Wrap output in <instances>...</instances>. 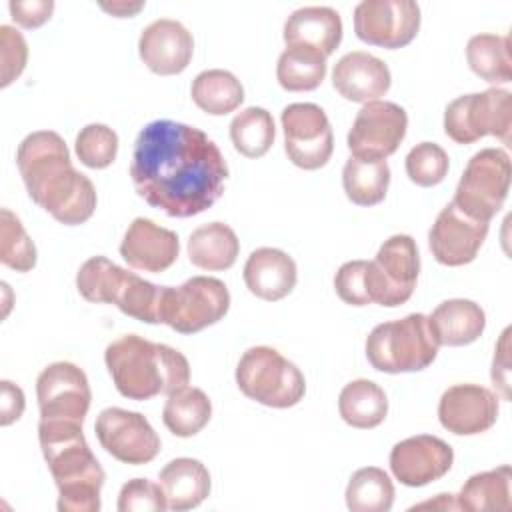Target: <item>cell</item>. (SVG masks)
Returning a JSON list of instances; mask_svg holds the SVG:
<instances>
[{
	"mask_svg": "<svg viewBox=\"0 0 512 512\" xmlns=\"http://www.w3.org/2000/svg\"><path fill=\"white\" fill-rule=\"evenodd\" d=\"M130 178L136 192L172 218L206 212L222 196L228 164L196 126L154 120L136 136Z\"/></svg>",
	"mask_w": 512,
	"mask_h": 512,
	"instance_id": "6da1fadb",
	"label": "cell"
},
{
	"mask_svg": "<svg viewBox=\"0 0 512 512\" xmlns=\"http://www.w3.org/2000/svg\"><path fill=\"white\" fill-rule=\"evenodd\" d=\"M16 164L28 196L64 226L86 222L96 210L92 180L72 166L66 142L58 132L28 134L18 150Z\"/></svg>",
	"mask_w": 512,
	"mask_h": 512,
	"instance_id": "7a4b0ae2",
	"label": "cell"
},
{
	"mask_svg": "<svg viewBox=\"0 0 512 512\" xmlns=\"http://www.w3.org/2000/svg\"><path fill=\"white\" fill-rule=\"evenodd\" d=\"M38 440L58 486V510L98 512L106 474L82 434V424L40 420Z\"/></svg>",
	"mask_w": 512,
	"mask_h": 512,
	"instance_id": "3957f363",
	"label": "cell"
},
{
	"mask_svg": "<svg viewBox=\"0 0 512 512\" xmlns=\"http://www.w3.org/2000/svg\"><path fill=\"white\" fill-rule=\"evenodd\" d=\"M104 362L116 390L128 400H150L188 386L190 364L172 346L124 334L104 350Z\"/></svg>",
	"mask_w": 512,
	"mask_h": 512,
	"instance_id": "277c9868",
	"label": "cell"
},
{
	"mask_svg": "<svg viewBox=\"0 0 512 512\" xmlns=\"http://www.w3.org/2000/svg\"><path fill=\"white\" fill-rule=\"evenodd\" d=\"M438 356V342L428 316L416 312L400 320L382 322L366 338V358L374 370L386 374L420 372Z\"/></svg>",
	"mask_w": 512,
	"mask_h": 512,
	"instance_id": "5b68a950",
	"label": "cell"
},
{
	"mask_svg": "<svg viewBox=\"0 0 512 512\" xmlns=\"http://www.w3.org/2000/svg\"><path fill=\"white\" fill-rule=\"evenodd\" d=\"M236 384L246 398L270 408L296 406L306 394L300 368L270 346H252L240 356Z\"/></svg>",
	"mask_w": 512,
	"mask_h": 512,
	"instance_id": "8992f818",
	"label": "cell"
},
{
	"mask_svg": "<svg viewBox=\"0 0 512 512\" xmlns=\"http://www.w3.org/2000/svg\"><path fill=\"white\" fill-rule=\"evenodd\" d=\"M230 292L212 276H192L180 286H162L158 322L180 334L200 332L226 316Z\"/></svg>",
	"mask_w": 512,
	"mask_h": 512,
	"instance_id": "52a82bcc",
	"label": "cell"
},
{
	"mask_svg": "<svg viewBox=\"0 0 512 512\" xmlns=\"http://www.w3.org/2000/svg\"><path fill=\"white\" fill-rule=\"evenodd\" d=\"M510 176L512 164L508 152L502 148H482L468 160L452 204L466 216L490 224L504 206Z\"/></svg>",
	"mask_w": 512,
	"mask_h": 512,
	"instance_id": "ba28073f",
	"label": "cell"
},
{
	"mask_svg": "<svg viewBox=\"0 0 512 512\" xmlns=\"http://www.w3.org/2000/svg\"><path fill=\"white\" fill-rule=\"evenodd\" d=\"M512 94L502 88L464 94L444 110V132L456 144H472L484 136H496L510 146Z\"/></svg>",
	"mask_w": 512,
	"mask_h": 512,
	"instance_id": "9c48e42d",
	"label": "cell"
},
{
	"mask_svg": "<svg viewBox=\"0 0 512 512\" xmlns=\"http://www.w3.org/2000/svg\"><path fill=\"white\" fill-rule=\"evenodd\" d=\"M420 272L416 240L394 234L378 248L376 258L366 264V286L370 302L394 308L410 300Z\"/></svg>",
	"mask_w": 512,
	"mask_h": 512,
	"instance_id": "30bf717a",
	"label": "cell"
},
{
	"mask_svg": "<svg viewBox=\"0 0 512 512\" xmlns=\"http://www.w3.org/2000/svg\"><path fill=\"white\" fill-rule=\"evenodd\" d=\"M284 150L302 170H318L334 152V134L326 112L312 102H294L282 110Z\"/></svg>",
	"mask_w": 512,
	"mask_h": 512,
	"instance_id": "8fae6325",
	"label": "cell"
},
{
	"mask_svg": "<svg viewBox=\"0 0 512 512\" xmlns=\"http://www.w3.org/2000/svg\"><path fill=\"white\" fill-rule=\"evenodd\" d=\"M100 446L118 462L140 466L160 452V438L146 416L124 408H104L94 424Z\"/></svg>",
	"mask_w": 512,
	"mask_h": 512,
	"instance_id": "7c38bea8",
	"label": "cell"
},
{
	"mask_svg": "<svg viewBox=\"0 0 512 512\" xmlns=\"http://www.w3.org/2000/svg\"><path fill=\"white\" fill-rule=\"evenodd\" d=\"M420 30V6L412 0H362L354 8V32L388 50L410 44Z\"/></svg>",
	"mask_w": 512,
	"mask_h": 512,
	"instance_id": "4fadbf2b",
	"label": "cell"
},
{
	"mask_svg": "<svg viewBox=\"0 0 512 512\" xmlns=\"http://www.w3.org/2000/svg\"><path fill=\"white\" fill-rule=\"evenodd\" d=\"M40 420L84 422L92 392L82 368L72 362L48 364L36 380Z\"/></svg>",
	"mask_w": 512,
	"mask_h": 512,
	"instance_id": "5bb4252c",
	"label": "cell"
},
{
	"mask_svg": "<svg viewBox=\"0 0 512 512\" xmlns=\"http://www.w3.org/2000/svg\"><path fill=\"white\" fill-rule=\"evenodd\" d=\"M408 114L402 106L388 100L366 102L348 132L352 156L386 160L394 154L406 136Z\"/></svg>",
	"mask_w": 512,
	"mask_h": 512,
	"instance_id": "9a60e30c",
	"label": "cell"
},
{
	"mask_svg": "<svg viewBox=\"0 0 512 512\" xmlns=\"http://www.w3.org/2000/svg\"><path fill=\"white\" fill-rule=\"evenodd\" d=\"M454 462V450L438 436L418 434L400 440L390 450V470L394 478L410 488L440 480Z\"/></svg>",
	"mask_w": 512,
	"mask_h": 512,
	"instance_id": "2e32d148",
	"label": "cell"
},
{
	"mask_svg": "<svg viewBox=\"0 0 512 512\" xmlns=\"http://www.w3.org/2000/svg\"><path fill=\"white\" fill-rule=\"evenodd\" d=\"M486 234L488 222L466 216L450 202L436 216L428 232V246L436 262L444 266H464L476 258Z\"/></svg>",
	"mask_w": 512,
	"mask_h": 512,
	"instance_id": "e0dca14e",
	"label": "cell"
},
{
	"mask_svg": "<svg viewBox=\"0 0 512 512\" xmlns=\"http://www.w3.org/2000/svg\"><path fill=\"white\" fill-rule=\"evenodd\" d=\"M498 418V396L478 384H456L444 390L438 402L440 424L456 436H474L490 430Z\"/></svg>",
	"mask_w": 512,
	"mask_h": 512,
	"instance_id": "ac0fdd59",
	"label": "cell"
},
{
	"mask_svg": "<svg viewBox=\"0 0 512 512\" xmlns=\"http://www.w3.org/2000/svg\"><path fill=\"white\" fill-rule=\"evenodd\" d=\"M138 54L154 74L174 76L184 72L190 64L194 38L182 22L158 18L140 32Z\"/></svg>",
	"mask_w": 512,
	"mask_h": 512,
	"instance_id": "d6986e66",
	"label": "cell"
},
{
	"mask_svg": "<svg viewBox=\"0 0 512 512\" xmlns=\"http://www.w3.org/2000/svg\"><path fill=\"white\" fill-rule=\"evenodd\" d=\"M178 252V234L148 218H134L120 244V256L128 266L152 274L168 270L176 262Z\"/></svg>",
	"mask_w": 512,
	"mask_h": 512,
	"instance_id": "ffe728a7",
	"label": "cell"
},
{
	"mask_svg": "<svg viewBox=\"0 0 512 512\" xmlns=\"http://www.w3.org/2000/svg\"><path fill=\"white\" fill-rule=\"evenodd\" d=\"M332 84L342 98L366 104L388 92L392 76L380 58L362 50H354L344 54L334 64Z\"/></svg>",
	"mask_w": 512,
	"mask_h": 512,
	"instance_id": "44dd1931",
	"label": "cell"
},
{
	"mask_svg": "<svg viewBox=\"0 0 512 512\" xmlns=\"http://www.w3.org/2000/svg\"><path fill=\"white\" fill-rule=\"evenodd\" d=\"M242 276L254 296L276 302L294 290L298 270L294 258L284 250L262 246L248 256Z\"/></svg>",
	"mask_w": 512,
	"mask_h": 512,
	"instance_id": "7402d4cb",
	"label": "cell"
},
{
	"mask_svg": "<svg viewBox=\"0 0 512 512\" xmlns=\"http://www.w3.org/2000/svg\"><path fill=\"white\" fill-rule=\"evenodd\" d=\"M342 18L330 6H304L284 22L286 46H308L326 58L340 46Z\"/></svg>",
	"mask_w": 512,
	"mask_h": 512,
	"instance_id": "603a6c76",
	"label": "cell"
},
{
	"mask_svg": "<svg viewBox=\"0 0 512 512\" xmlns=\"http://www.w3.org/2000/svg\"><path fill=\"white\" fill-rule=\"evenodd\" d=\"M428 322L438 346H466L482 336L486 314L472 300L452 298L438 304Z\"/></svg>",
	"mask_w": 512,
	"mask_h": 512,
	"instance_id": "cb8c5ba5",
	"label": "cell"
},
{
	"mask_svg": "<svg viewBox=\"0 0 512 512\" xmlns=\"http://www.w3.org/2000/svg\"><path fill=\"white\" fill-rule=\"evenodd\" d=\"M170 510L184 512L200 506L212 488L208 468L196 458L170 460L158 474Z\"/></svg>",
	"mask_w": 512,
	"mask_h": 512,
	"instance_id": "d4e9b609",
	"label": "cell"
},
{
	"mask_svg": "<svg viewBox=\"0 0 512 512\" xmlns=\"http://www.w3.org/2000/svg\"><path fill=\"white\" fill-rule=\"evenodd\" d=\"M240 252L236 232L224 222H208L198 226L188 238V258L202 270H228Z\"/></svg>",
	"mask_w": 512,
	"mask_h": 512,
	"instance_id": "484cf974",
	"label": "cell"
},
{
	"mask_svg": "<svg viewBox=\"0 0 512 512\" xmlns=\"http://www.w3.org/2000/svg\"><path fill=\"white\" fill-rule=\"evenodd\" d=\"M338 412L342 420L352 428H376L388 414L386 392L372 380H352L342 388L338 396Z\"/></svg>",
	"mask_w": 512,
	"mask_h": 512,
	"instance_id": "4316f807",
	"label": "cell"
},
{
	"mask_svg": "<svg viewBox=\"0 0 512 512\" xmlns=\"http://www.w3.org/2000/svg\"><path fill=\"white\" fill-rule=\"evenodd\" d=\"M342 186L352 204H380L390 186V166L380 158H362L350 154L342 168Z\"/></svg>",
	"mask_w": 512,
	"mask_h": 512,
	"instance_id": "83f0119b",
	"label": "cell"
},
{
	"mask_svg": "<svg viewBox=\"0 0 512 512\" xmlns=\"http://www.w3.org/2000/svg\"><path fill=\"white\" fill-rule=\"evenodd\" d=\"M510 482L512 468L502 464L494 470L478 472L470 476L460 488L456 498L458 510L486 512V510H510Z\"/></svg>",
	"mask_w": 512,
	"mask_h": 512,
	"instance_id": "f1b7e54d",
	"label": "cell"
},
{
	"mask_svg": "<svg viewBox=\"0 0 512 512\" xmlns=\"http://www.w3.org/2000/svg\"><path fill=\"white\" fill-rule=\"evenodd\" d=\"M212 418V402L204 390L184 386L172 392L162 410L164 426L178 438L198 434Z\"/></svg>",
	"mask_w": 512,
	"mask_h": 512,
	"instance_id": "f546056e",
	"label": "cell"
},
{
	"mask_svg": "<svg viewBox=\"0 0 512 512\" xmlns=\"http://www.w3.org/2000/svg\"><path fill=\"white\" fill-rule=\"evenodd\" d=\"M190 96L202 112L210 116H224L242 104L244 88L232 72L212 68L194 78Z\"/></svg>",
	"mask_w": 512,
	"mask_h": 512,
	"instance_id": "4dcf8cb0",
	"label": "cell"
},
{
	"mask_svg": "<svg viewBox=\"0 0 512 512\" xmlns=\"http://www.w3.org/2000/svg\"><path fill=\"white\" fill-rule=\"evenodd\" d=\"M326 56L308 46H286L278 56L276 78L288 92H308L326 78Z\"/></svg>",
	"mask_w": 512,
	"mask_h": 512,
	"instance_id": "1f68e13d",
	"label": "cell"
},
{
	"mask_svg": "<svg viewBox=\"0 0 512 512\" xmlns=\"http://www.w3.org/2000/svg\"><path fill=\"white\" fill-rule=\"evenodd\" d=\"M470 70L486 82L506 84L512 80L510 38L498 34H476L466 44Z\"/></svg>",
	"mask_w": 512,
	"mask_h": 512,
	"instance_id": "d6a6232c",
	"label": "cell"
},
{
	"mask_svg": "<svg viewBox=\"0 0 512 512\" xmlns=\"http://www.w3.org/2000/svg\"><path fill=\"white\" fill-rule=\"evenodd\" d=\"M276 136L274 118L266 108L260 106H248L240 110L232 122H230V140L246 158H260L264 156Z\"/></svg>",
	"mask_w": 512,
	"mask_h": 512,
	"instance_id": "836d02e7",
	"label": "cell"
},
{
	"mask_svg": "<svg viewBox=\"0 0 512 512\" xmlns=\"http://www.w3.org/2000/svg\"><path fill=\"white\" fill-rule=\"evenodd\" d=\"M394 504V484L376 466L356 470L346 486V506L352 512H388Z\"/></svg>",
	"mask_w": 512,
	"mask_h": 512,
	"instance_id": "e575fe53",
	"label": "cell"
},
{
	"mask_svg": "<svg viewBox=\"0 0 512 512\" xmlns=\"http://www.w3.org/2000/svg\"><path fill=\"white\" fill-rule=\"evenodd\" d=\"M124 272V268L106 256H92L80 266L76 288L80 296L92 304H112Z\"/></svg>",
	"mask_w": 512,
	"mask_h": 512,
	"instance_id": "d590c367",
	"label": "cell"
},
{
	"mask_svg": "<svg viewBox=\"0 0 512 512\" xmlns=\"http://www.w3.org/2000/svg\"><path fill=\"white\" fill-rule=\"evenodd\" d=\"M36 246L26 234L20 218L8 210H0V262L16 272H30L36 266Z\"/></svg>",
	"mask_w": 512,
	"mask_h": 512,
	"instance_id": "8d00e7d4",
	"label": "cell"
},
{
	"mask_svg": "<svg viewBox=\"0 0 512 512\" xmlns=\"http://www.w3.org/2000/svg\"><path fill=\"white\" fill-rule=\"evenodd\" d=\"M78 160L94 170L108 168L118 154V134L106 124H86L74 142Z\"/></svg>",
	"mask_w": 512,
	"mask_h": 512,
	"instance_id": "74e56055",
	"label": "cell"
},
{
	"mask_svg": "<svg viewBox=\"0 0 512 512\" xmlns=\"http://www.w3.org/2000/svg\"><path fill=\"white\" fill-rule=\"evenodd\" d=\"M406 174L408 178L422 188L440 184L448 174V154L436 142H420L406 156Z\"/></svg>",
	"mask_w": 512,
	"mask_h": 512,
	"instance_id": "f35d334b",
	"label": "cell"
},
{
	"mask_svg": "<svg viewBox=\"0 0 512 512\" xmlns=\"http://www.w3.org/2000/svg\"><path fill=\"white\" fill-rule=\"evenodd\" d=\"M168 508L164 490L160 484L146 478L128 480L118 494L120 512H164Z\"/></svg>",
	"mask_w": 512,
	"mask_h": 512,
	"instance_id": "ab89813d",
	"label": "cell"
},
{
	"mask_svg": "<svg viewBox=\"0 0 512 512\" xmlns=\"http://www.w3.org/2000/svg\"><path fill=\"white\" fill-rule=\"evenodd\" d=\"M28 60V44L24 36L8 26H0V64H2V82L0 86L6 88L10 82H14L26 68Z\"/></svg>",
	"mask_w": 512,
	"mask_h": 512,
	"instance_id": "60d3db41",
	"label": "cell"
},
{
	"mask_svg": "<svg viewBox=\"0 0 512 512\" xmlns=\"http://www.w3.org/2000/svg\"><path fill=\"white\" fill-rule=\"evenodd\" d=\"M366 264L368 260H350L338 268L334 276V288L342 302L350 306L372 304L366 286Z\"/></svg>",
	"mask_w": 512,
	"mask_h": 512,
	"instance_id": "b9f144b4",
	"label": "cell"
},
{
	"mask_svg": "<svg viewBox=\"0 0 512 512\" xmlns=\"http://www.w3.org/2000/svg\"><path fill=\"white\" fill-rule=\"evenodd\" d=\"M10 16L16 24L24 28H38L50 20L54 12L52 0H12L8 4Z\"/></svg>",
	"mask_w": 512,
	"mask_h": 512,
	"instance_id": "7bdbcfd3",
	"label": "cell"
},
{
	"mask_svg": "<svg viewBox=\"0 0 512 512\" xmlns=\"http://www.w3.org/2000/svg\"><path fill=\"white\" fill-rule=\"evenodd\" d=\"M0 424L10 426L16 422L24 412V392L20 386L12 384L10 380L0 382Z\"/></svg>",
	"mask_w": 512,
	"mask_h": 512,
	"instance_id": "ee69618b",
	"label": "cell"
},
{
	"mask_svg": "<svg viewBox=\"0 0 512 512\" xmlns=\"http://www.w3.org/2000/svg\"><path fill=\"white\" fill-rule=\"evenodd\" d=\"M508 334L510 330L506 328L494 350V362H492V382L502 390L504 400H508Z\"/></svg>",
	"mask_w": 512,
	"mask_h": 512,
	"instance_id": "f6af8a7d",
	"label": "cell"
},
{
	"mask_svg": "<svg viewBox=\"0 0 512 512\" xmlns=\"http://www.w3.org/2000/svg\"><path fill=\"white\" fill-rule=\"evenodd\" d=\"M102 10L110 12L112 16H118V18H130L134 14H138L142 8H144V2H112V4H106L102 2L100 4Z\"/></svg>",
	"mask_w": 512,
	"mask_h": 512,
	"instance_id": "bcb514c9",
	"label": "cell"
},
{
	"mask_svg": "<svg viewBox=\"0 0 512 512\" xmlns=\"http://www.w3.org/2000/svg\"><path fill=\"white\" fill-rule=\"evenodd\" d=\"M414 508H440V510H458L454 494H438V496H436V500H428V502L416 504V506H412V510H414Z\"/></svg>",
	"mask_w": 512,
	"mask_h": 512,
	"instance_id": "7dc6e473",
	"label": "cell"
}]
</instances>
